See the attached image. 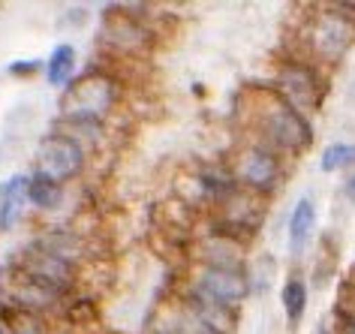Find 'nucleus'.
I'll use <instances>...</instances> for the list:
<instances>
[{"label":"nucleus","mask_w":355,"mask_h":334,"mask_svg":"<svg viewBox=\"0 0 355 334\" xmlns=\"http://www.w3.org/2000/svg\"><path fill=\"white\" fill-rule=\"evenodd\" d=\"M256 127V142L277 151L280 157H298L313 145V124L307 115H301L298 109H292L289 103H283L277 94H268V103L262 105V112H256L253 118Z\"/></svg>","instance_id":"obj_1"},{"label":"nucleus","mask_w":355,"mask_h":334,"mask_svg":"<svg viewBox=\"0 0 355 334\" xmlns=\"http://www.w3.org/2000/svg\"><path fill=\"white\" fill-rule=\"evenodd\" d=\"M274 94L283 103H289L292 109H298L301 115L310 118V112H316L325 100L328 78L322 76L316 60L286 58V60H280L277 73H274Z\"/></svg>","instance_id":"obj_2"},{"label":"nucleus","mask_w":355,"mask_h":334,"mask_svg":"<svg viewBox=\"0 0 355 334\" xmlns=\"http://www.w3.org/2000/svg\"><path fill=\"white\" fill-rule=\"evenodd\" d=\"M229 169H232L238 187L244 193H250L256 199H268L283 187L286 157H280L277 151H271V148H265L259 142H250L235 154Z\"/></svg>","instance_id":"obj_3"},{"label":"nucleus","mask_w":355,"mask_h":334,"mask_svg":"<svg viewBox=\"0 0 355 334\" xmlns=\"http://www.w3.org/2000/svg\"><path fill=\"white\" fill-rule=\"evenodd\" d=\"M118 100V87L105 73H87L76 85H69V91L60 100V112L64 121H94L103 124V118L109 115V109Z\"/></svg>","instance_id":"obj_4"},{"label":"nucleus","mask_w":355,"mask_h":334,"mask_svg":"<svg viewBox=\"0 0 355 334\" xmlns=\"http://www.w3.org/2000/svg\"><path fill=\"white\" fill-rule=\"evenodd\" d=\"M190 295L202 298V301L229 307L238 310L247 298H250V274L244 268H217V265H199V271L190 277L187 286Z\"/></svg>","instance_id":"obj_5"},{"label":"nucleus","mask_w":355,"mask_h":334,"mask_svg":"<svg viewBox=\"0 0 355 334\" xmlns=\"http://www.w3.org/2000/svg\"><path fill=\"white\" fill-rule=\"evenodd\" d=\"M307 42L316 55L313 58L316 64H334V60H340L355 46V21L328 3L316 15V21L310 24Z\"/></svg>","instance_id":"obj_6"},{"label":"nucleus","mask_w":355,"mask_h":334,"mask_svg":"<svg viewBox=\"0 0 355 334\" xmlns=\"http://www.w3.org/2000/svg\"><path fill=\"white\" fill-rule=\"evenodd\" d=\"M85 163H87L85 148L67 133H51L37 148V172L58 184L78 178L85 172Z\"/></svg>","instance_id":"obj_7"},{"label":"nucleus","mask_w":355,"mask_h":334,"mask_svg":"<svg viewBox=\"0 0 355 334\" xmlns=\"http://www.w3.org/2000/svg\"><path fill=\"white\" fill-rule=\"evenodd\" d=\"M316 223H319V211H316V199L304 193L295 199V205L289 211V226H286V244H289V256L301 259L313 244L316 235Z\"/></svg>","instance_id":"obj_8"},{"label":"nucleus","mask_w":355,"mask_h":334,"mask_svg":"<svg viewBox=\"0 0 355 334\" xmlns=\"http://www.w3.org/2000/svg\"><path fill=\"white\" fill-rule=\"evenodd\" d=\"M307 304H310V283L304 280V274L292 271L280 286V310H283V316H286L289 328H295V325L304 322Z\"/></svg>","instance_id":"obj_9"},{"label":"nucleus","mask_w":355,"mask_h":334,"mask_svg":"<svg viewBox=\"0 0 355 334\" xmlns=\"http://www.w3.org/2000/svg\"><path fill=\"white\" fill-rule=\"evenodd\" d=\"M28 205V175H12L0 187V229H12Z\"/></svg>","instance_id":"obj_10"},{"label":"nucleus","mask_w":355,"mask_h":334,"mask_svg":"<svg viewBox=\"0 0 355 334\" xmlns=\"http://www.w3.org/2000/svg\"><path fill=\"white\" fill-rule=\"evenodd\" d=\"M76 64H78V55H76V46L69 42H60L55 46V51L49 55V60L42 64V73H46V82L51 87H67L76 76Z\"/></svg>","instance_id":"obj_11"},{"label":"nucleus","mask_w":355,"mask_h":334,"mask_svg":"<svg viewBox=\"0 0 355 334\" xmlns=\"http://www.w3.org/2000/svg\"><path fill=\"white\" fill-rule=\"evenodd\" d=\"M64 199H67L64 184L51 181L40 172L28 175V205L40 208V211H58L60 205H64Z\"/></svg>","instance_id":"obj_12"},{"label":"nucleus","mask_w":355,"mask_h":334,"mask_svg":"<svg viewBox=\"0 0 355 334\" xmlns=\"http://www.w3.org/2000/svg\"><path fill=\"white\" fill-rule=\"evenodd\" d=\"M355 169V142H331L319 157V172L334 175V172H352Z\"/></svg>","instance_id":"obj_13"},{"label":"nucleus","mask_w":355,"mask_h":334,"mask_svg":"<svg viewBox=\"0 0 355 334\" xmlns=\"http://www.w3.org/2000/svg\"><path fill=\"white\" fill-rule=\"evenodd\" d=\"M154 334H223V331H217V328H211V325L199 322L187 307H181V310L172 313L166 322H159L154 328Z\"/></svg>","instance_id":"obj_14"},{"label":"nucleus","mask_w":355,"mask_h":334,"mask_svg":"<svg viewBox=\"0 0 355 334\" xmlns=\"http://www.w3.org/2000/svg\"><path fill=\"white\" fill-rule=\"evenodd\" d=\"M40 69H42L40 60H12L10 76H33V73H40Z\"/></svg>","instance_id":"obj_15"},{"label":"nucleus","mask_w":355,"mask_h":334,"mask_svg":"<svg viewBox=\"0 0 355 334\" xmlns=\"http://www.w3.org/2000/svg\"><path fill=\"white\" fill-rule=\"evenodd\" d=\"M340 193H343V199H346V202H349V205L355 208V169H352V172L343 178V187H340Z\"/></svg>","instance_id":"obj_16"},{"label":"nucleus","mask_w":355,"mask_h":334,"mask_svg":"<svg viewBox=\"0 0 355 334\" xmlns=\"http://www.w3.org/2000/svg\"><path fill=\"white\" fill-rule=\"evenodd\" d=\"M340 316H343V313H340ZM340 334H355V316H343Z\"/></svg>","instance_id":"obj_17"},{"label":"nucleus","mask_w":355,"mask_h":334,"mask_svg":"<svg viewBox=\"0 0 355 334\" xmlns=\"http://www.w3.org/2000/svg\"><path fill=\"white\" fill-rule=\"evenodd\" d=\"M0 334H12V331H10V325H6L3 319H0Z\"/></svg>","instance_id":"obj_18"},{"label":"nucleus","mask_w":355,"mask_h":334,"mask_svg":"<svg viewBox=\"0 0 355 334\" xmlns=\"http://www.w3.org/2000/svg\"><path fill=\"white\" fill-rule=\"evenodd\" d=\"M3 274H6V268H3V262H0V283H3Z\"/></svg>","instance_id":"obj_19"},{"label":"nucleus","mask_w":355,"mask_h":334,"mask_svg":"<svg viewBox=\"0 0 355 334\" xmlns=\"http://www.w3.org/2000/svg\"><path fill=\"white\" fill-rule=\"evenodd\" d=\"M349 100H352V105H355V82H352V91H349Z\"/></svg>","instance_id":"obj_20"}]
</instances>
